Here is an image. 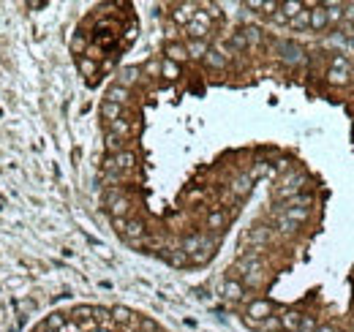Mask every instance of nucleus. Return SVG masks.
Returning a JSON list of instances; mask_svg holds the SVG:
<instances>
[{"mask_svg":"<svg viewBox=\"0 0 354 332\" xmlns=\"http://www.w3.org/2000/svg\"><path fill=\"white\" fill-rule=\"evenodd\" d=\"M30 332H167V330L155 318L134 313L131 308H123V305H115V308L77 305V308L66 311V324L63 327L49 330L41 321Z\"/></svg>","mask_w":354,"mask_h":332,"instance_id":"f257e3e1","label":"nucleus"}]
</instances>
